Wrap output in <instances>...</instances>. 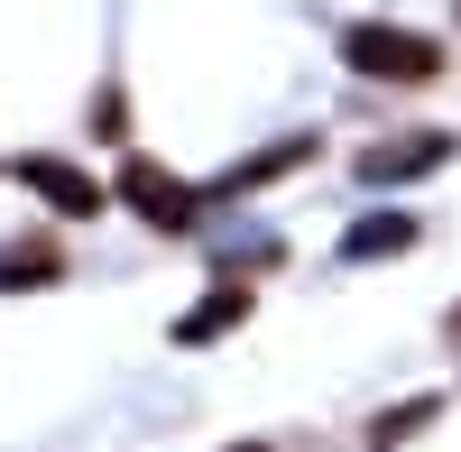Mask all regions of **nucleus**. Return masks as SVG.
<instances>
[{
  "instance_id": "1",
  "label": "nucleus",
  "mask_w": 461,
  "mask_h": 452,
  "mask_svg": "<svg viewBox=\"0 0 461 452\" xmlns=\"http://www.w3.org/2000/svg\"><path fill=\"white\" fill-rule=\"evenodd\" d=\"M341 65L369 74V84H434L443 74V47L425 28H388V19H351L341 28Z\"/></svg>"
},
{
  "instance_id": "2",
  "label": "nucleus",
  "mask_w": 461,
  "mask_h": 452,
  "mask_svg": "<svg viewBox=\"0 0 461 452\" xmlns=\"http://www.w3.org/2000/svg\"><path fill=\"white\" fill-rule=\"evenodd\" d=\"M121 203L148 221V231H194V194H185L158 158H130V167H121Z\"/></svg>"
},
{
  "instance_id": "3",
  "label": "nucleus",
  "mask_w": 461,
  "mask_h": 452,
  "mask_svg": "<svg viewBox=\"0 0 461 452\" xmlns=\"http://www.w3.org/2000/svg\"><path fill=\"white\" fill-rule=\"evenodd\" d=\"M10 176H19L56 221H93V212H102V185H93L84 167H65V158H10Z\"/></svg>"
},
{
  "instance_id": "4",
  "label": "nucleus",
  "mask_w": 461,
  "mask_h": 452,
  "mask_svg": "<svg viewBox=\"0 0 461 452\" xmlns=\"http://www.w3.org/2000/svg\"><path fill=\"white\" fill-rule=\"evenodd\" d=\"M443 158H452V139L443 130H415V139H378L369 158H360V176L369 185H415V176H434Z\"/></svg>"
},
{
  "instance_id": "5",
  "label": "nucleus",
  "mask_w": 461,
  "mask_h": 452,
  "mask_svg": "<svg viewBox=\"0 0 461 452\" xmlns=\"http://www.w3.org/2000/svg\"><path fill=\"white\" fill-rule=\"evenodd\" d=\"M415 240H425V221H415V212H369V221H351L341 258H397V249H415Z\"/></svg>"
},
{
  "instance_id": "6",
  "label": "nucleus",
  "mask_w": 461,
  "mask_h": 452,
  "mask_svg": "<svg viewBox=\"0 0 461 452\" xmlns=\"http://www.w3.org/2000/svg\"><path fill=\"white\" fill-rule=\"evenodd\" d=\"M304 158H314V139H277V148H258L249 167H230V176L212 185V194H258V185H277V176H295Z\"/></svg>"
},
{
  "instance_id": "7",
  "label": "nucleus",
  "mask_w": 461,
  "mask_h": 452,
  "mask_svg": "<svg viewBox=\"0 0 461 452\" xmlns=\"http://www.w3.org/2000/svg\"><path fill=\"white\" fill-rule=\"evenodd\" d=\"M240 323H249V286H212L203 305H194V314L176 323V342L194 351V342H212V332H240Z\"/></svg>"
},
{
  "instance_id": "8",
  "label": "nucleus",
  "mask_w": 461,
  "mask_h": 452,
  "mask_svg": "<svg viewBox=\"0 0 461 452\" xmlns=\"http://www.w3.org/2000/svg\"><path fill=\"white\" fill-rule=\"evenodd\" d=\"M65 268L56 258V240H28V249H0V286H47Z\"/></svg>"
},
{
  "instance_id": "9",
  "label": "nucleus",
  "mask_w": 461,
  "mask_h": 452,
  "mask_svg": "<svg viewBox=\"0 0 461 452\" xmlns=\"http://www.w3.org/2000/svg\"><path fill=\"white\" fill-rule=\"evenodd\" d=\"M434 406H443V397H415V406H388V416L369 425V452H397L406 434H425V425H434Z\"/></svg>"
},
{
  "instance_id": "10",
  "label": "nucleus",
  "mask_w": 461,
  "mask_h": 452,
  "mask_svg": "<svg viewBox=\"0 0 461 452\" xmlns=\"http://www.w3.org/2000/svg\"><path fill=\"white\" fill-rule=\"evenodd\" d=\"M230 452H267V443H230Z\"/></svg>"
}]
</instances>
